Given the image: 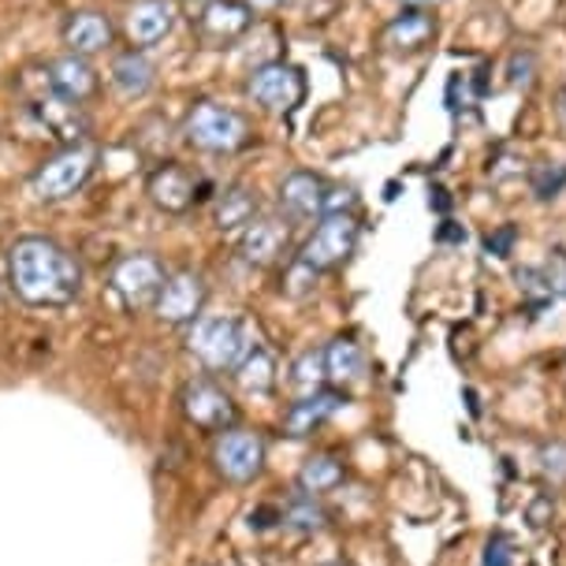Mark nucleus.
Instances as JSON below:
<instances>
[{
    "label": "nucleus",
    "instance_id": "nucleus-30",
    "mask_svg": "<svg viewBox=\"0 0 566 566\" xmlns=\"http://www.w3.org/2000/svg\"><path fill=\"white\" fill-rule=\"evenodd\" d=\"M533 75H537V60L525 49V53H514L507 64V86H533Z\"/></svg>",
    "mask_w": 566,
    "mask_h": 566
},
{
    "label": "nucleus",
    "instance_id": "nucleus-1",
    "mask_svg": "<svg viewBox=\"0 0 566 566\" xmlns=\"http://www.w3.org/2000/svg\"><path fill=\"white\" fill-rule=\"evenodd\" d=\"M8 287L34 310H60L83 291V265L56 239L27 235L8 250Z\"/></svg>",
    "mask_w": 566,
    "mask_h": 566
},
{
    "label": "nucleus",
    "instance_id": "nucleus-37",
    "mask_svg": "<svg viewBox=\"0 0 566 566\" xmlns=\"http://www.w3.org/2000/svg\"><path fill=\"white\" fill-rule=\"evenodd\" d=\"M190 4H206V0H190Z\"/></svg>",
    "mask_w": 566,
    "mask_h": 566
},
{
    "label": "nucleus",
    "instance_id": "nucleus-15",
    "mask_svg": "<svg viewBox=\"0 0 566 566\" xmlns=\"http://www.w3.org/2000/svg\"><path fill=\"white\" fill-rule=\"evenodd\" d=\"M343 402H347V391H339V388H321V391H313V396H302L283 413V432L295 440H306L321 424H328L336 418L343 410Z\"/></svg>",
    "mask_w": 566,
    "mask_h": 566
},
{
    "label": "nucleus",
    "instance_id": "nucleus-19",
    "mask_svg": "<svg viewBox=\"0 0 566 566\" xmlns=\"http://www.w3.org/2000/svg\"><path fill=\"white\" fill-rule=\"evenodd\" d=\"M432 38H437V19L429 15V8H407L384 27L380 42L388 53H421Z\"/></svg>",
    "mask_w": 566,
    "mask_h": 566
},
{
    "label": "nucleus",
    "instance_id": "nucleus-8",
    "mask_svg": "<svg viewBox=\"0 0 566 566\" xmlns=\"http://www.w3.org/2000/svg\"><path fill=\"white\" fill-rule=\"evenodd\" d=\"M212 467L228 484H250L265 470V440L250 429H228L217 437Z\"/></svg>",
    "mask_w": 566,
    "mask_h": 566
},
{
    "label": "nucleus",
    "instance_id": "nucleus-34",
    "mask_svg": "<svg viewBox=\"0 0 566 566\" xmlns=\"http://www.w3.org/2000/svg\"><path fill=\"white\" fill-rule=\"evenodd\" d=\"M544 283H548L552 295L566 298V254H552V261L544 265Z\"/></svg>",
    "mask_w": 566,
    "mask_h": 566
},
{
    "label": "nucleus",
    "instance_id": "nucleus-33",
    "mask_svg": "<svg viewBox=\"0 0 566 566\" xmlns=\"http://www.w3.org/2000/svg\"><path fill=\"white\" fill-rule=\"evenodd\" d=\"M354 206H358V190H354V187H328L325 217H328V212H354Z\"/></svg>",
    "mask_w": 566,
    "mask_h": 566
},
{
    "label": "nucleus",
    "instance_id": "nucleus-11",
    "mask_svg": "<svg viewBox=\"0 0 566 566\" xmlns=\"http://www.w3.org/2000/svg\"><path fill=\"white\" fill-rule=\"evenodd\" d=\"M146 195L160 212H171V217H184L206 198V184L184 165H160L149 171L146 179Z\"/></svg>",
    "mask_w": 566,
    "mask_h": 566
},
{
    "label": "nucleus",
    "instance_id": "nucleus-35",
    "mask_svg": "<svg viewBox=\"0 0 566 566\" xmlns=\"http://www.w3.org/2000/svg\"><path fill=\"white\" fill-rule=\"evenodd\" d=\"M254 12H276V8L283 4V0H247Z\"/></svg>",
    "mask_w": 566,
    "mask_h": 566
},
{
    "label": "nucleus",
    "instance_id": "nucleus-10",
    "mask_svg": "<svg viewBox=\"0 0 566 566\" xmlns=\"http://www.w3.org/2000/svg\"><path fill=\"white\" fill-rule=\"evenodd\" d=\"M250 27H254V8L247 0H206L195 19V34L206 49L235 45Z\"/></svg>",
    "mask_w": 566,
    "mask_h": 566
},
{
    "label": "nucleus",
    "instance_id": "nucleus-4",
    "mask_svg": "<svg viewBox=\"0 0 566 566\" xmlns=\"http://www.w3.org/2000/svg\"><path fill=\"white\" fill-rule=\"evenodd\" d=\"M97 154L94 146L78 142V146H64L56 157H49L42 168L30 176V195L38 201H64L75 190L86 187V179L94 176Z\"/></svg>",
    "mask_w": 566,
    "mask_h": 566
},
{
    "label": "nucleus",
    "instance_id": "nucleus-12",
    "mask_svg": "<svg viewBox=\"0 0 566 566\" xmlns=\"http://www.w3.org/2000/svg\"><path fill=\"white\" fill-rule=\"evenodd\" d=\"M201 306H206V280L190 269H179L168 272L165 287L154 302V313L165 325H195L201 317Z\"/></svg>",
    "mask_w": 566,
    "mask_h": 566
},
{
    "label": "nucleus",
    "instance_id": "nucleus-14",
    "mask_svg": "<svg viewBox=\"0 0 566 566\" xmlns=\"http://www.w3.org/2000/svg\"><path fill=\"white\" fill-rule=\"evenodd\" d=\"M291 224L287 217H254L239 235V258L254 269H269L287 254Z\"/></svg>",
    "mask_w": 566,
    "mask_h": 566
},
{
    "label": "nucleus",
    "instance_id": "nucleus-13",
    "mask_svg": "<svg viewBox=\"0 0 566 566\" xmlns=\"http://www.w3.org/2000/svg\"><path fill=\"white\" fill-rule=\"evenodd\" d=\"M30 113L45 124V130H53L56 138H64L67 146H78V138L86 135V116H83V105L75 101L60 97L53 83H49V71L38 78V90L30 94Z\"/></svg>",
    "mask_w": 566,
    "mask_h": 566
},
{
    "label": "nucleus",
    "instance_id": "nucleus-28",
    "mask_svg": "<svg viewBox=\"0 0 566 566\" xmlns=\"http://www.w3.org/2000/svg\"><path fill=\"white\" fill-rule=\"evenodd\" d=\"M537 462H541L544 481H552V484H566V440H552V443H544L541 454H537Z\"/></svg>",
    "mask_w": 566,
    "mask_h": 566
},
{
    "label": "nucleus",
    "instance_id": "nucleus-7",
    "mask_svg": "<svg viewBox=\"0 0 566 566\" xmlns=\"http://www.w3.org/2000/svg\"><path fill=\"white\" fill-rule=\"evenodd\" d=\"M179 410H184V418L201 432H228V429H235V421H239L235 399H231L217 380H206V377L184 384V391H179Z\"/></svg>",
    "mask_w": 566,
    "mask_h": 566
},
{
    "label": "nucleus",
    "instance_id": "nucleus-24",
    "mask_svg": "<svg viewBox=\"0 0 566 566\" xmlns=\"http://www.w3.org/2000/svg\"><path fill=\"white\" fill-rule=\"evenodd\" d=\"M343 478H347V470H343L336 454H310L298 470V489L310 495H325L332 489H339Z\"/></svg>",
    "mask_w": 566,
    "mask_h": 566
},
{
    "label": "nucleus",
    "instance_id": "nucleus-23",
    "mask_svg": "<svg viewBox=\"0 0 566 566\" xmlns=\"http://www.w3.org/2000/svg\"><path fill=\"white\" fill-rule=\"evenodd\" d=\"M280 522L295 533H317V530H325L328 511L321 507V495H310V492L295 489L287 495V503H283Z\"/></svg>",
    "mask_w": 566,
    "mask_h": 566
},
{
    "label": "nucleus",
    "instance_id": "nucleus-22",
    "mask_svg": "<svg viewBox=\"0 0 566 566\" xmlns=\"http://www.w3.org/2000/svg\"><path fill=\"white\" fill-rule=\"evenodd\" d=\"M113 86H116V94L119 97H127V101H142L154 90L157 83V67H154V60H149L142 49H130V53H119L113 60Z\"/></svg>",
    "mask_w": 566,
    "mask_h": 566
},
{
    "label": "nucleus",
    "instance_id": "nucleus-5",
    "mask_svg": "<svg viewBox=\"0 0 566 566\" xmlns=\"http://www.w3.org/2000/svg\"><path fill=\"white\" fill-rule=\"evenodd\" d=\"M354 247H358V220H354V212H328L313 228V235L302 242L298 261L317 272V276H325V272L339 269L354 254Z\"/></svg>",
    "mask_w": 566,
    "mask_h": 566
},
{
    "label": "nucleus",
    "instance_id": "nucleus-20",
    "mask_svg": "<svg viewBox=\"0 0 566 566\" xmlns=\"http://www.w3.org/2000/svg\"><path fill=\"white\" fill-rule=\"evenodd\" d=\"M113 23L108 15L101 12H75L64 23V45L71 49L75 56H97L113 45Z\"/></svg>",
    "mask_w": 566,
    "mask_h": 566
},
{
    "label": "nucleus",
    "instance_id": "nucleus-17",
    "mask_svg": "<svg viewBox=\"0 0 566 566\" xmlns=\"http://www.w3.org/2000/svg\"><path fill=\"white\" fill-rule=\"evenodd\" d=\"M325 195L328 184L313 171H291L280 184V209L287 220H313L325 217Z\"/></svg>",
    "mask_w": 566,
    "mask_h": 566
},
{
    "label": "nucleus",
    "instance_id": "nucleus-36",
    "mask_svg": "<svg viewBox=\"0 0 566 566\" xmlns=\"http://www.w3.org/2000/svg\"><path fill=\"white\" fill-rule=\"evenodd\" d=\"M402 4H410V8H432V4H443V0H402Z\"/></svg>",
    "mask_w": 566,
    "mask_h": 566
},
{
    "label": "nucleus",
    "instance_id": "nucleus-16",
    "mask_svg": "<svg viewBox=\"0 0 566 566\" xmlns=\"http://www.w3.org/2000/svg\"><path fill=\"white\" fill-rule=\"evenodd\" d=\"M176 27V0H135L127 12V38L135 49L165 42Z\"/></svg>",
    "mask_w": 566,
    "mask_h": 566
},
{
    "label": "nucleus",
    "instance_id": "nucleus-25",
    "mask_svg": "<svg viewBox=\"0 0 566 566\" xmlns=\"http://www.w3.org/2000/svg\"><path fill=\"white\" fill-rule=\"evenodd\" d=\"M258 217V190L250 187H231L217 201V228L220 231H239Z\"/></svg>",
    "mask_w": 566,
    "mask_h": 566
},
{
    "label": "nucleus",
    "instance_id": "nucleus-9",
    "mask_svg": "<svg viewBox=\"0 0 566 566\" xmlns=\"http://www.w3.org/2000/svg\"><path fill=\"white\" fill-rule=\"evenodd\" d=\"M247 94L258 101L265 113H295L306 97V75L295 64H283V60H272V64H261L247 83Z\"/></svg>",
    "mask_w": 566,
    "mask_h": 566
},
{
    "label": "nucleus",
    "instance_id": "nucleus-29",
    "mask_svg": "<svg viewBox=\"0 0 566 566\" xmlns=\"http://www.w3.org/2000/svg\"><path fill=\"white\" fill-rule=\"evenodd\" d=\"M563 187H566V165H541L537 171H533V195H537L541 201L559 198Z\"/></svg>",
    "mask_w": 566,
    "mask_h": 566
},
{
    "label": "nucleus",
    "instance_id": "nucleus-21",
    "mask_svg": "<svg viewBox=\"0 0 566 566\" xmlns=\"http://www.w3.org/2000/svg\"><path fill=\"white\" fill-rule=\"evenodd\" d=\"M325 373H328L332 388H339V391L366 380V350H361V343L350 336L332 339L325 347Z\"/></svg>",
    "mask_w": 566,
    "mask_h": 566
},
{
    "label": "nucleus",
    "instance_id": "nucleus-32",
    "mask_svg": "<svg viewBox=\"0 0 566 566\" xmlns=\"http://www.w3.org/2000/svg\"><path fill=\"white\" fill-rule=\"evenodd\" d=\"M514 239H518V228H514V224H503L500 231H492V235L484 239V250H489L492 258H511Z\"/></svg>",
    "mask_w": 566,
    "mask_h": 566
},
{
    "label": "nucleus",
    "instance_id": "nucleus-18",
    "mask_svg": "<svg viewBox=\"0 0 566 566\" xmlns=\"http://www.w3.org/2000/svg\"><path fill=\"white\" fill-rule=\"evenodd\" d=\"M45 71H49V83H53L56 94L67 97V101H75V105H86V101H94L97 90H101L97 71L90 67L86 56L67 53V56L53 60V64H49Z\"/></svg>",
    "mask_w": 566,
    "mask_h": 566
},
{
    "label": "nucleus",
    "instance_id": "nucleus-6",
    "mask_svg": "<svg viewBox=\"0 0 566 566\" xmlns=\"http://www.w3.org/2000/svg\"><path fill=\"white\" fill-rule=\"evenodd\" d=\"M165 280H168V272L160 265V258L154 254H127L108 272V287H113L116 302L130 313L154 306Z\"/></svg>",
    "mask_w": 566,
    "mask_h": 566
},
{
    "label": "nucleus",
    "instance_id": "nucleus-2",
    "mask_svg": "<svg viewBox=\"0 0 566 566\" xmlns=\"http://www.w3.org/2000/svg\"><path fill=\"white\" fill-rule=\"evenodd\" d=\"M254 347V328L239 317H198L187 336V350L209 373H235Z\"/></svg>",
    "mask_w": 566,
    "mask_h": 566
},
{
    "label": "nucleus",
    "instance_id": "nucleus-27",
    "mask_svg": "<svg viewBox=\"0 0 566 566\" xmlns=\"http://www.w3.org/2000/svg\"><path fill=\"white\" fill-rule=\"evenodd\" d=\"M328 384L325 373V350H302L298 361L291 366V388L302 391V396H313Z\"/></svg>",
    "mask_w": 566,
    "mask_h": 566
},
{
    "label": "nucleus",
    "instance_id": "nucleus-26",
    "mask_svg": "<svg viewBox=\"0 0 566 566\" xmlns=\"http://www.w3.org/2000/svg\"><path fill=\"white\" fill-rule=\"evenodd\" d=\"M235 380L247 391H254V396H269L276 388V361H272V354L265 347H254L235 369Z\"/></svg>",
    "mask_w": 566,
    "mask_h": 566
},
{
    "label": "nucleus",
    "instance_id": "nucleus-3",
    "mask_svg": "<svg viewBox=\"0 0 566 566\" xmlns=\"http://www.w3.org/2000/svg\"><path fill=\"white\" fill-rule=\"evenodd\" d=\"M184 138L201 154H239L250 146V119L217 101H198L184 119Z\"/></svg>",
    "mask_w": 566,
    "mask_h": 566
},
{
    "label": "nucleus",
    "instance_id": "nucleus-31",
    "mask_svg": "<svg viewBox=\"0 0 566 566\" xmlns=\"http://www.w3.org/2000/svg\"><path fill=\"white\" fill-rule=\"evenodd\" d=\"M481 563H484V566H514V548H511V541L503 537V533H495V537H489V544H484Z\"/></svg>",
    "mask_w": 566,
    "mask_h": 566
}]
</instances>
